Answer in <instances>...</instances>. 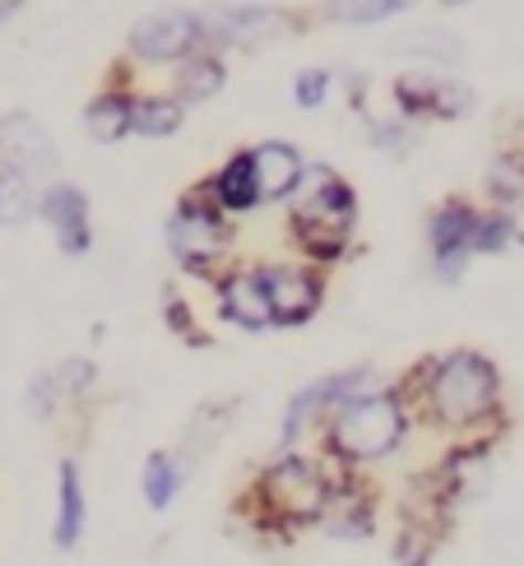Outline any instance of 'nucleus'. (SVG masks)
Returning a JSON list of instances; mask_svg holds the SVG:
<instances>
[{
    "instance_id": "nucleus-28",
    "label": "nucleus",
    "mask_w": 524,
    "mask_h": 566,
    "mask_svg": "<svg viewBox=\"0 0 524 566\" xmlns=\"http://www.w3.org/2000/svg\"><path fill=\"white\" fill-rule=\"evenodd\" d=\"M483 196L492 209H515L524 200V145H506L483 168Z\"/></svg>"
},
{
    "instance_id": "nucleus-35",
    "label": "nucleus",
    "mask_w": 524,
    "mask_h": 566,
    "mask_svg": "<svg viewBox=\"0 0 524 566\" xmlns=\"http://www.w3.org/2000/svg\"><path fill=\"white\" fill-rule=\"evenodd\" d=\"M511 247H515L511 214H506V209L483 205V219H479V255H506Z\"/></svg>"
},
{
    "instance_id": "nucleus-14",
    "label": "nucleus",
    "mask_w": 524,
    "mask_h": 566,
    "mask_svg": "<svg viewBox=\"0 0 524 566\" xmlns=\"http://www.w3.org/2000/svg\"><path fill=\"white\" fill-rule=\"evenodd\" d=\"M335 469V464H329ZM335 544H367L380 530V483L367 469H335L329 479V502L316 525Z\"/></svg>"
},
{
    "instance_id": "nucleus-8",
    "label": "nucleus",
    "mask_w": 524,
    "mask_h": 566,
    "mask_svg": "<svg viewBox=\"0 0 524 566\" xmlns=\"http://www.w3.org/2000/svg\"><path fill=\"white\" fill-rule=\"evenodd\" d=\"M386 381H390V376L380 367H371V363H353V367L325 371V376H316V381H306L302 390L289 395V405H283V413H279L274 451H297V446H306L316 437V428L344 405V399L363 395V390H376Z\"/></svg>"
},
{
    "instance_id": "nucleus-16",
    "label": "nucleus",
    "mask_w": 524,
    "mask_h": 566,
    "mask_svg": "<svg viewBox=\"0 0 524 566\" xmlns=\"http://www.w3.org/2000/svg\"><path fill=\"white\" fill-rule=\"evenodd\" d=\"M219 321L242 329V335H270L274 316H270V297H265V279H260V261H237L209 283Z\"/></svg>"
},
{
    "instance_id": "nucleus-7",
    "label": "nucleus",
    "mask_w": 524,
    "mask_h": 566,
    "mask_svg": "<svg viewBox=\"0 0 524 566\" xmlns=\"http://www.w3.org/2000/svg\"><path fill=\"white\" fill-rule=\"evenodd\" d=\"M390 112L413 126H450L479 112V88L460 70L441 65H404L390 80Z\"/></svg>"
},
{
    "instance_id": "nucleus-38",
    "label": "nucleus",
    "mask_w": 524,
    "mask_h": 566,
    "mask_svg": "<svg viewBox=\"0 0 524 566\" xmlns=\"http://www.w3.org/2000/svg\"><path fill=\"white\" fill-rule=\"evenodd\" d=\"M437 6H441V10H469L473 0H437Z\"/></svg>"
},
{
    "instance_id": "nucleus-26",
    "label": "nucleus",
    "mask_w": 524,
    "mask_h": 566,
    "mask_svg": "<svg viewBox=\"0 0 524 566\" xmlns=\"http://www.w3.org/2000/svg\"><path fill=\"white\" fill-rule=\"evenodd\" d=\"M422 0H321L316 10H306L316 23H344V29H371L399 14H413Z\"/></svg>"
},
{
    "instance_id": "nucleus-36",
    "label": "nucleus",
    "mask_w": 524,
    "mask_h": 566,
    "mask_svg": "<svg viewBox=\"0 0 524 566\" xmlns=\"http://www.w3.org/2000/svg\"><path fill=\"white\" fill-rule=\"evenodd\" d=\"M511 214V232H515V247H524V200L515 205V209H506Z\"/></svg>"
},
{
    "instance_id": "nucleus-24",
    "label": "nucleus",
    "mask_w": 524,
    "mask_h": 566,
    "mask_svg": "<svg viewBox=\"0 0 524 566\" xmlns=\"http://www.w3.org/2000/svg\"><path fill=\"white\" fill-rule=\"evenodd\" d=\"M386 52L390 56H404L409 65L460 70L464 65V38L455 29H441V23H418V29H404L399 38H390Z\"/></svg>"
},
{
    "instance_id": "nucleus-21",
    "label": "nucleus",
    "mask_w": 524,
    "mask_h": 566,
    "mask_svg": "<svg viewBox=\"0 0 524 566\" xmlns=\"http://www.w3.org/2000/svg\"><path fill=\"white\" fill-rule=\"evenodd\" d=\"M196 186H200V196H205L213 209H219V214H228L232 223L260 209L255 177H251V154H247V149H232V154L219 163V168L205 172Z\"/></svg>"
},
{
    "instance_id": "nucleus-32",
    "label": "nucleus",
    "mask_w": 524,
    "mask_h": 566,
    "mask_svg": "<svg viewBox=\"0 0 524 566\" xmlns=\"http://www.w3.org/2000/svg\"><path fill=\"white\" fill-rule=\"evenodd\" d=\"M163 325H168L172 335H177L181 344H190V348H209V344H213V335L200 325V316H196V306H190V297L177 293V289H163Z\"/></svg>"
},
{
    "instance_id": "nucleus-19",
    "label": "nucleus",
    "mask_w": 524,
    "mask_h": 566,
    "mask_svg": "<svg viewBox=\"0 0 524 566\" xmlns=\"http://www.w3.org/2000/svg\"><path fill=\"white\" fill-rule=\"evenodd\" d=\"M247 154H251V177H255L260 209L289 205L297 181H302V168H306L302 145H293V139H255V145H247Z\"/></svg>"
},
{
    "instance_id": "nucleus-34",
    "label": "nucleus",
    "mask_w": 524,
    "mask_h": 566,
    "mask_svg": "<svg viewBox=\"0 0 524 566\" xmlns=\"http://www.w3.org/2000/svg\"><path fill=\"white\" fill-rule=\"evenodd\" d=\"M329 98H335V70L329 65H306L293 75V103L302 112H325Z\"/></svg>"
},
{
    "instance_id": "nucleus-3",
    "label": "nucleus",
    "mask_w": 524,
    "mask_h": 566,
    "mask_svg": "<svg viewBox=\"0 0 524 566\" xmlns=\"http://www.w3.org/2000/svg\"><path fill=\"white\" fill-rule=\"evenodd\" d=\"M283 232L297 261L316 270H335L357 251V223H363V200H357L353 181L335 168V163L306 158L302 181L293 200L283 205Z\"/></svg>"
},
{
    "instance_id": "nucleus-11",
    "label": "nucleus",
    "mask_w": 524,
    "mask_h": 566,
    "mask_svg": "<svg viewBox=\"0 0 524 566\" xmlns=\"http://www.w3.org/2000/svg\"><path fill=\"white\" fill-rule=\"evenodd\" d=\"M450 530H455V521L437 506V497L427 492L422 474L409 479V488H404V497L395 506V534H390V562L395 566H432L446 548Z\"/></svg>"
},
{
    "instance_id": "nucleus-37",
    "label": "nucleus",
    "mask_w": 524,
    "mask_h": 566,
    "mask_svg": "<svg viewBox=\"0 0 524 566\" xmlns=\"http://www.w3.org/2000/svg\"><path fill=\"white\" fill-rule=\"evenodd\" d=\"M23 10V0H0V23H6V19H14Z\"/></svg>"
},
{
    "instance_id": "nucleus-12",
    "label": "nucleus",
    "mask_w": 524,
    "mask_h": 566,
    "mask_svg": "<svg viewBox=\"0 0 524 566\" xmlns=\"http://www.w3.org/2000/svg\"><path fill=\"white\" fill-rule=\"evenodd\" d=\"M196 46H205L200 38V19L186 6H163V10H145L139 19H130L126 29V61L139 70L154 65H177L181 56H190Z\"/></svg>"
},
{
    "instance_id": "nucleus-5",
    "label": "nucleus",
    "mask_w": 524,
    "mask_h": 566,
    "mask_svg": "<svg viewBox=\"0 0 524 566\" xmlns=\"http://www.w3.org/2000/svg\"><path fill=\"white\" fill-rule=\"evenodd\" d=\"M232 242H237V223L228 214H219V209L200 196V186L181 191V200L172 205L168 223H163V247H168L172 265L186 279L205 283V289L237 261Z\"/></svg>"
},
{
    "instance_id": "nucleus-15",
    "label": "nucleus",
    "mask_w": 524,
    "mask_h": 566,
    "mask_svg": "<svg viewBox=\"0 0 524 566\" xmlns=\"http://www.w3.org/2000/svg\"><path fill=\"white\" fill-rule=\"evenodd\" d=\"M38 219L52 232L56 251L65 261H84L93 251V200L80 181L52 177L38 186Z\"/></svg>"
},
{
    "instance_id": "nucleus-23",
    "label": "nucleus",
    "mask_w": 524,
    "mask_h": 566,
    "mask_svg": "<svg viewBox=\"0 0 524 566\" xmlns=\"http://www.w3.org/2000/svg\"><path fill=\"white\" fill-rule=\"evenodd\" d=\"M223 88H228V56L213 52V46H196V52L181 56L168 75V93H177L190 112L209 98H219Z\"/></svg>"
},
{
    "instance_id": "nucleus-18",
    "label": "nucleus",
    "mask_w": 524,
    "mask_h": 566,
    "mask_svg": "<svg viewBox=\"0 0 524 566\" xmlns=\"http://www.w3.org/2000/svg\"><path fill=\"white\" fill-rule=\"evenodd\" d=\"M135 93H139V84H135V65L122 56V61L112 65L107 84L84 103V135L93 139V145L112 149V145H122V139H130Z\"/></svg>"
},
{
    "instance_id": "nucleus-17",
    "label": "nucleus",
    "mask_w": 524,
    "mask_h": 566,
    "mask_svg": "<svg viewBox=\"0 0 524 566\" xmlns=\"http://www.w3.org/2000/svg\"><path fill=\"white\" fill-rule=\"evenodd\" d=\"M0 158L29 172L38 186L61 177V149L56 135L46 130L33 112H0Z\"/></svg>"
},
{
    "instance_id": "nucleus-20",
    "label": "nucleus",
    "mask_w": 524,
    "mask_h": 566,
    "mask_svg": "<svg viewBox=\"0 0 524 566\" xmlns=\"http://www.w3.org/2000/svg\"><path fill=\"white\" fill-rule=\"evenodd\" d=\"M88 534V488L75 455L56 460V515H52V544L56 553H80Z\"/></svg>"
},
{
    "instance_id": "nucleus-4",
    "label": "nucleus",
    "mask_w": 524,
    "mask_h": 566,
    "mask_svg": "<svg viewBox=\"0 0 524 566\" xmlns=\"http://www.w3.org/2000/svg\"><path fill=\"white\" fill-rule=\"evenodd\" d=\"M413 432H418L413 428V409H409V399H404L399 381L390 376L386 386L344 399V405L316 428L312 441H316V455L325 464H335V469H367V474H371L376 464L395 460L404 446H409Z\"/></svg>"
},
{
    "instance_id": "nucleus-29",
    "label": "nucleus",
    "mask_w": 524,
    "mask_h": 566,
    "mask_svg": "<svg viewBox=\"0 0 524 566\" xmlns=\"http://www.w3.org/2000/svg\"><path fill=\"white\" fill-rule=\"evenodd\" d=\"M38 219V181L0 158V228H29Z\"/></svg>"
},
{
    "instance_id": "nucleus-25",
    "label": "nucleus",
    "mask_w": 524,
    "mask_h": 566,
    "mask_svg": "<svg viewBox=\"0 0 524 566\" xmlns=\"http://www.w3.org/2000/svg\"><path fill=\"white\" fill-rule=\"evenodd\" d=\"M190 107L168 88H139L135 93V112H130V135L135 139H172L181 126H186Z\"/></svg>"
},
{
    "instance_id": "nucleus-30",
    "label": "nucleus",
    "mask_w": 524,
    "mask_h": 566,
    "mask_svg": "<svg viewBox=\"0 0 524 566\" xmlns=\"http://www.w3.org/2000/svg\"><path fill=\"white\" fill-rule=\"evenodd\" d=\"M363 126H367V145L376 149V154H386V158H413L418 154V145H422V126H413V122H404V116H395V112H380V116H363Z\"/></svg>"
},
{
    "instance_id": "nucleus-9",
    "label": "nucleus",
    "mask_w": 524,
    "mask_h": 566,
    "mask_svg": "<svg viewBox=\"0 0 524 566\" xmlns=\"http://www.w3.org/2000/svg\"><path fill=\"white\" fill-rule=\"evenodd\" d=\"M502 441L506 437H460V441H446V451L437 455V464L422 469L427 492H432L437 506L450 515V521H460L469 506H479L488 497Z\"/></svg>"
},
{
    "instance_id": "nucleus-22",
    "label": "nucleus",
    "mask_w": 524,
    "mask_h": 566,
    "mask_svg": "<svg viewBox=\"0 0 524 566\" xmlns=\"http://www.w3.org/2000/svg\"><path fill=\"white\" fill-rule=\"evenodd\" d=\"M190 474H196V460L181 455L177 446H158V451H149L145 464H139V497H145V506L154 515H168L181 502Z\"/></svg>"
},
{
    "instance_id": "nucleus-6",
    "label": "nucleus",
    "mask_w": 524,
    "mask_h": 566,
    "mask_svg": "<svg viewBox=\"0 0 524 566\" xmlns=\"http://www.w3.org/2000/svg\"><path fill=\"white\" fill-rule=\"evenodd\" d=\"M200 19V38L213 52H265V46L293 42L306 33L312 14L293 10V6H265V0H213V6L196 10Z\"/></svg>"
},
{
    "instance_id": "nucleus-13",
    "label": "nucleus",
    "mask_w": 524,
    "mask_h": 566,
    "mask_svg": "<svg viewBox=\"0 0 524 566\" xmlns=\"http://www.w3.org/2000/svg\"><path fill=\"white\" fill-rule=\"evenodd\" d=\"M260 279H265L270 316L274 329H302L321 316V306L329 297V270H316L289 255V261H260Z\"/></svg>"
},
{
    "instance_id": "nucleus-2",
    "label": "nucleus",
    "mask_w": 524,
    "mask_h": 566,
    "mask_svg": "<svg viewBox=\"0 0 524 566\" xmlns=\"http://www.w3.org/2000/svg\"><path fill=\"white\" fill-rule=\"evenodd\" d=\"M329 479H335V469L316 451H306V446H297V451H274L237 488L232 521L251 538H260V544L289 548L293 538L321 525L325 502H329Z\"/></svg>"
},
{
    "instance_id": "nucleus-31",
    "label": "nucleus",
    "mask_w": 524,
    "mask_h": 566,
    "mask_svg": "<svg viewBox=\"0 0 524 566\" xmlns=\"http://www.w3.org/2000/svg\"><path fill=\"white\" fill-rule=\"evenodd\" d=\"M52 371V381H56V390L65 395V405L70 409H80V405H88L93 399V390H98V363L88 358V353H70V358H61L56 367H46Z\"/></svg>"
},
{
    "instance_id": "nucleus-1",
    "label": "nucleus",
    "mask_w": 524,
    "mask_h": 566,
    "mask_svg": "<svg viewBox=\"0 0 524 566\" xmlns=\"http://www.w3.org/2000/svg\"><path fill=\"white\" fill-rule=\"evenodd\" d=\"M395 381L404 399H409L418 432H437L446 441L511 432L502 367L483 348L455 344V348L427 353L413 367H404Z\"/></svg>"
},
{
    "instance_id": "nucleus-27",
    "label": "nucleus",
    "mask_w": 524,
    "mask_h": 566,
    "mask_svg": "<svg viewBox=\"0 0 524 566\" xmlns=\"http://www.w3.org/2000/svg\"><path fill=\"white\" fill-rule=\"evenodd\" d=\"M237 399H205V405L190 413V422H186V437H181V446L177 451L181 455H190V460H200V455H209L213 446H219L223 437H228V428H232V418H237Z\"/></svg>"
},
{
    "instance_id": "nucleus-33",
    "label": "nucleus",
    "mask_w": 524,
    "mask_h": 566,
    "mask_svg": "<svg viewBox=\"0 0 524 566\" xmlns=\"http://www.w3.org/2000/svg\"><path fill=\"white\" fill-rule=\"evenodd\" d=\"M70 405H65V395L56 390V381H52V371H33L29 376V390H23V413H29L33 422H56L61 413H65Z\"/></svg>"
},
{
    "instance_id": "nucleus-10",
    "label": "nucleus",
    "mask_w": 524,
    "mask_h": 566,
    "mask_svg": "<svg viewBox=\"0 0 524 566\" xmlns=\"http://www.w3.org/2000/svg\"><path fill=\"white\" fill-rule=\"evenodd\" d=\"M479 219H483V205L469 196H446L427 209V223H422L427 274H432L441 289L464 283L469 265L479 261Z\"/></svg>"
}]
</instances>
